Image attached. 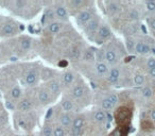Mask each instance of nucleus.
Returning a JSON list of instances; mask_svg holds the SVG:
<instances>
[{"label":"nucleus","instance_id":"1","mask_svg":"<svg viewBox=\"0 0 155 136\" xmlns=\"http://www.w3.org/2000/svg\"><path fill=\"white\" fill-rule=\"evenodd\" d=\"M132 118H133V112L129 106L121 105L117 108L114 112V119L116 121L117 127L130 128Z\"/></svg>","mask_w":155,"mask_h":136},{"label":"nucleus","instance_id":"2","mask_svg":"<svg viewBox=\"0 0 155 136\" xmlns=\"http://www.w3.org/2000/svg\"><path fill=\"white\" fill-rule=\"evenodd\" d=\"M89 95H91V91H89L88 86L84 82L80 81V82H77L71 87L69 97L77 104H80L82 102H84L85 100L87 101V97Z\"/></svg>","mask_w":155,"mask_h":136},{"label":"nucleus","instance_id":"3","mask_svg":"<svg viewBox=\"0 0 155 136\" xmlns=\"http://www.w3.org/2000/svg\"><path fill=\"white\" fill-rule=\"evenodd\" d=\"M123 56V51H120L119 47L117 45L112 44L110 46H108L107 48L104 49V60H105L106 64L110 65V66L115 67L117 66L120 58Z\"/></svg>","mask_w":155,"mask_h":136},{"label":"nucleus","instance_id":"4","mask_svg":"<svg viewBox=\"0 0 155 136\" xmlns=\"http://www.w3.org/2000/svg\"><path fill=\"white\" fill-rule=\"evenodd\" d=\"M18 26L11 19H3L0 28V36L1 37H13L18 34Z\"/></svg>","mask_w":155,"mask_h":136},{"label":"nucleus","instance_id":"5","mask_svg":"<svg viewBox=\"0 0 155 136\" xmlns=\"http://www.w3.org/2000/svg\"><path fill=\"white\" fill-rule=\"evenodd\" d=\"M41 79V69L38 68H29L24 75V83L27 86H34Z\"/></svg>","mask_w":155,"mask_h":136},{"label":"nucleus","instance_id":"6","mask_svg":"<svg viewBox=\"0 0 155 136\" xmlns=\"http://www.w3.org/2000/svg\"><path fill=\"white\" fill-rule=\"evenodd\" d=\"M95 14L96 12L93 8H85V9H83L82 11H80L75 15V22L79 26L84 27L95 16Z\"/></svg>","mask_w":155,"mask_h":136},{"label":"nucleus","instance_id":"7","mask_svg":"<svg viewBox=\"0 0 155 136\" xmlns=\"http://www.w3.org/2000/svg\"><path fill=\"white\" fill-rule=\"evenodd\" d=\"M93 39H95L97 43L102 44L104 41H108L112 38V31H110V27L105 24H101V26L99 27L97 33L91 37Z\"/></svg>","mask_w":155,"mask_h":136},{"label":"nucleus","instance_id":"8","mask_svg":"<svg viewBox=\"0 0 155 136\" xmlns=\"http://www.w3.org/2000/svg\"><path fill=\"white\" fill-rule=\"evenodd\" d=\"M118 101H119L118 95L116 93H110V95H107L103 99H101V101H100V108L103 111L114 110L117 104H118Z\"/></svg>","mask_w":155,"mask_h":136},{"label":"nucleus","instance_id":"9","mask_svg":"<svg viewBox=\"0 0 155 136\" xmlns=\"http://www.w3.org/2000/svg\"><path fill=\"white\" fill-rule=\"evenodd\" d=\"M100 26H101V19H100V17L94 16V17L91 18L84 27H83V30H84V32L86 33L88 36L93 37L94 35L97 33V31Z\"/></svg>","mask_w":155,"mask_h":136},{"label":"nucleus","instance_id":"10","mask_svg":"<svg viewBox=\"0 0 155 136\" xmlns=\"http://www.w3.org/2000/svg\"><path fill=\"white\" fill-rule=\"evenodd\" d=\"M84 127H85V118L81 115L74 117L73 119L72 125H71L70 130H71V134L73 136H81L83 134L84 131Z\"/></svg>","mask_w":155,"mask_h":136},{"label":"nucleus","instance_id":"11","mask_svg":"<svg viewBox=\"0 0 155 136\" xmlns=\"http://www.w3.org/2000/svg\"><path fill=\"white\" fill-rule=\"evenodd\" d=\"M45 87L49 91V93L53 96V98H55L60 95L63 86H62V83H61V80L58 77H55V78H53L52 80L46 82Z\"/></svg>","mask_w":155,"mask_h":136},{"label":"nucleus","instance_id":"12","mask_svg":"<svg viewBox=\"0 0 155 136\" xmlns=\"http://www.w3.org/2000/svg\"><path fill=\"white\" fill-rule=\"evenodd\" d=\"M53 9L58 22H64L69 19V12L65 5H63V3H56L53 7Z\"/></svg>","mask_w":155,"mask_h":136},{"label":"nucleus","instance_id":"13","mask_svg":"<svg viewBox=\"0 0 155 136\" xmlns=\"http://www.w3.org/2000/svg\"><path fill=\"white\" fill-rule=\"evenodd\" d=\"M75 78H77V76H75V74L72 70H69V69L65 70L60 78L62 86H64V87L73 86V85L75 84Z\"/></svg>","mask_w":155,"mask_h":136},{"label":"nucleus","instance_id":"14","mask_svg":"<svg viewBox=\"0 0 155 136\" xmlns=\"http://www.w3.org/2000/svg\"><path fill=\"white\" fill-rule=\"evenodd\" d=\"M53 96L49 93L47 88L45 86L41 87V88L37 91V100L41 104L43 105H47V104L51 103V101L53 100Z\"/></svg>","mask_w":155,"mask_h":136},{"label":"nucleus","instance_id":"15","mask_svg":"<svg viewBox=\"0 0 155 136\" xmlns=\"http://www.w3.org/2000/svg\"><path fill=\"white\" fill-rule=\"evenodd\" d=\"M87 5H88V2L84 1V0H70V1L65 3L67 10H69L71 12H78V13L82 11L83 8Z\"/></svg>","mask_w":155,"mask_h":136},{"label":"nucleus","instance_id":"16","mask_svg":"<svg viewBox=\"0 0 155 136\" xmlns=\"http://www.w3.org/2000/svg\"><path fill=\"white\" fill-rule=\"evenodd\" d=\"M121 79V68L118 66H115V67H112L108 71V75H107V80L110 84L113 85H116L119 83Z\"/></svg>","mask_w":155,"mask_h":136},{"label":"nucleus","instance_id":"17","mask_svg":"<svg viewBox=\"0 0 155 136\" xmlns=\"http://www.w3.org/2000/svg\"><path fill=\"white\" fill-rule=\"evenodd\" d=\"M77 106H78V104L75 103L70 97H63L62 100H61V108H62L63 112H65V113L74 112Z\"/></svg>","mask_w":155,"mask_h":136},{"label":"nucleus","instance_id":"18","mask_svg":"<svg viewBox=\"0 0 155 136\" xmlns=\"http://www.w3.org/2000/svg\"><path fill=\"white\" fill-rule=\"evenodd\" d=\"M73 119H74V117L72 116L71 113H65V112L60 114L58 117V123H60L61 127H63L64 129H66V128H71Z\"/></svg>","mask_w":155,"mask_h":136},{"label":"nucleus","instance_id":"19","mask_svg":"<svg viewBox=\"0 0 155 136\" xmlns=\"http://www.w3.org/2000/svg\"><path fill=\"white\" fill-rule=\"evenodd\" d=\"M83 62L87 64H94L96 61V49L93 47H87L83 50L82 56H81Z\"/></svg>","mask_w":155,"mask_h":136},{"label":"nucleus","instance_id":"20","mask_svg":"<svg viewBox=\"0 0 155 136\" xmlns=\"http://www.w3.org/2000/svg\"><path fill=\"white\" fill-rule=\"evenodd\" d=\"M56 17H55V13H54V9L53 7L47 8V9L44 11L43 17H41V24L43 26H48L51 22H55Z\"/></svg>","mask_w":155,"mask_h":136},{"label":"nucleus","instance_id":"21","mask_svg":"<svg viewBox=\"0 0 155 136\" xmlns=\"http://www.w3.org/2000/svg\"><path fill=\"white\" fill-rule=\"evenodd\" d=\"M108 71H110V68H108V65L104 62H97L95 65V72L96 76L100 77V78H103V77H107Z\"/></svg>","mask_w":155,"mask_h":136},{"label":"nucleus","instance_id":"22","mask_svg":"<svg viewBox=\"0 0 155 136\" xmlns=\"http://www.w3.org/2000/svg\"><path fill=\"white\" fill-rule=\"evenodd\" d=\"M33 108H34L33 102L31 101L30 99H27V98H25V99H20L19 102L17 103V108L22 113L30 112Z\"/></svg>","mask_w":155,"mask_h":136},{"label":"nucleus","instance_id":"23","mask_svg":"<svg viewBox=\"0 0 155 136\" xmlns=\"http://www.w3.org/2000/svg\"><path fill=\"white\" fill-rule=\"evenodd\" d=\"M121 11V5L116 1H110L106 2V13L110 16H115L119 14Z\"/></svg>","mask_w":155,"mask_h":136},{"label":"nucleus","instance_id":"24","mask_svg":"<svg viewBox=\"0 0 155 136\" xmlns=\"http://www.w3.org/2000/svg\"><path fill=\"white\" fill-rule=\"evenodd\" d=\"M94 120L97 123H99V124H105L108 121L107 114L105 113V111L101 110V108L100 110H96L94 112Z\"/></svg>","mask_w":155,"mask_h":136},{"label":"nucleus","instance_id":"25","mask_svg":"<svg viewBox=\"0 0 155 136\" xmlns=\"http://www.w3.org/2000/svg\"><path fill=\"white\" fill-rule=\"evenodd\" d=\"M151 51L150 46L147 43L142 41H136V45H135V52L138 54H141V55H144V54H148L149 52Z\"/></svg>","mask_w":155,"mask_h":136},{"label":"nucleus","instance_id":"26","mask_svg":"<svg viewBox=\"0 0 155 136\" xmlns=\"http://www.w3.org/2000/svg\"><path fill=\"white\" fill-rule=\"evenodd\" d=\"M63 27H64V24L61 22H51L50 25H48L47 26V32L49 33V34H52V35H55L58 34V33H60L61 31H62Z\"/></svg>","mask_w":155,"mask_h":136},{"label":"nucleus","instance_id":"27","mask_svg":"<svg viewBox=\"0 0 155 136\" xmlns=\"http://www.w3.org/2000/svg\"><path fill=\"white\" fill-rule=\"evenodd\" d=\"M31 45H32V43H31V39L29 38V37L21 36L19 39H18V46H19L20 51L25 52V51H28V50H30Z\"/></svg>","mask_w":155,"mask_h":136},{"label":"nucleus","instance_id":"28","mask_svg":"<svg viewBox=\"0 0 155 136\" xmlns=\"http://www.w3.org/2000/svg\"><path fill=\"white\" fill-rule=\"evenodd\" d=\"M53 78H55V77H54V71L52 69H50L48 67H44L41 69V79L43 81L48 82Z\"/></svg>","mask_w":155,"mask_h":136},{"label":"nucleus","instance_id":"29","mask_svg":"<svg viewBox=\"0 0 155 136\" xmlns=\"http://www.w3.org/2000/svg\"><path fill=\"white\" fill-rule=\"evenodd\" d=\"M21 96H22V91L20 88V86L19 85H14L11 88V91H10V97H11V99L14 100V101H17V100L21 99Z\"/></svg>","mask_w":155,"mask_h":136},{"label":"nucleus","instance_id":"30","mask_svg":"<svg viewBox=\"0 0 155 136\" xmlns=\"http://www.w3.org/2000/svg\"><path fill=\"white\" fill-rule=\"evenodd\" d=\"M130 128H123V127H116L108 136H127L129 134Z\"/></svg>","mask_w":155,"mask_h":136},{"label":"nucleus","instance_id":"31","mask_svg":"<svg viewBox=\"0 0 155 136\" xmlns=\"http://www.w3.org/2000/svg\"><path fill=\"white\" fill-rule=\"evenodd\" d=\"M133 83H134V85L137 87H143L144 83H146V78H144V76L142 74L137 72V74H135L133 77Z\"/></svg>","mask_w":155,"mask_h":136},{"label":"nucleus","instance_id":"32","mask_svg":"<svg viewBox=\"0 0 155 136\" xmlns=\"http://www.w3.org/2000/svg\"><path fill=\"white\" fill-rule=\"evenodd\" d=\"M140 128H141V130H143V131L149 132V131H153L155 125H154V122H153L151 119H142L141 123H140Z\"/></svg>","mask_w":155,"mask_h":136},{"label":"nucleus","instance_id":"33","mask_svg":"<svg viewBox=\"0 0 155 136\" xmlns=\"http://www.w3.org/2000/svg\"><path fill=\"white\" fill-rule=\"evenodd\" d=\"M138 17H139V14H138V11L136 9H129L127 11V18L131 22H137Z\"/></svg>","mask_w":155,"mask_h":136},{"label":"nucleus","instance_id":"34","mask_svg":"<svg viewBox=\"0 0 155 136\" xmlns=\"http://www.w3.org/2000/svg\"><path fill=\"white\" fill-rule=\"evenodd\" d=\"M154 95L153 88L149 85H144L143 87H141V96L144 99H150L152 96Z\"/></svg>","mask_w":155,"mask_h":136},{"label":"nucleus","instance_id":"35","mask_svg":"<svg viewBox=\"0 0 155 136\" xmlns=\"http://www.w3.org/2000/svg\"><path fill=\"white\" fill-rule=\"evenodd\" d=\"M41 136H53V128L49 123H45L41 128Z\"/></svg>","mask_w":155,"mask_h":136},{"label":"nucleus","instance_id":"36","mask_svg":"<svg viewBox=\"0 0 155 136\" xmlns=\"http://www.w3.org/2000/svg\"><path fill=\"white\" fill-rule=\"evenodd\" d=\"M137 32H138V27L136 25H129L124 30V33L129 37H132L133 35L137 34Z\"/></svg>","mask_w":155,"mask_h":136},{"label":"nucleus","instance_id":"37","mask_svg":"<svg viewBox=\"0 0 155 136\" xmlns=\"http://www.w3.org/2000/svg\"><path fill=\"white\" fill-rule=\"evenodd\" d=\"M135 45L136 41L133 37H127V52L132 53V52H135Z\"/></svg>","mask_w":155,"mask_h":136},{"label":"nucleus","instance_id":"38","mask_svg":"<svg viewBox=\"0 0 155 136\" xmlns=\"http://www.w3.org/2000/svg\"><path fill=\"white\" fill-rule=\"evenodd\" d=\"M144 9L149 13H155V1L153 0H148L144 2Z\"/></svg>","mask_w":155,"mask_h":136},{"label":"nucleus","instance_id":"39","mask_svg":"<svg viewBox=\"0 0 155 136\" xmlns=\"http://www.w3.org/2000/svg\"><path fill=\"white\" fill-rule=\"evenodd\" d=\"M53 136H66V131L60 124L53 128Z\"/></svg>","mask_w":155,"mask_h":136},{"label":"nucleus","instance_id":"40","mask_svg":"<svg viewBox=\"0 0 155 136\" xmlns=\"http://www.w3.org/2000/svg\"><path fill=\"white\" fill-rule=\"evenodd\" d=\"M146 67L147 69H152L155 67V58H149L146 61Z\"/></svg>","mask_w":155,"mask_h":136},{"label":"nucleus","instance_id":"41","mask_svg":"<svg viewBox=\"0 0 155 136\" xmlns=\"http://www.w3.org/2000/svg\"><path fill=\"white\" fill-rule=\"evenodd\" d=\"M148 26L152 32H155V17H151L148 19Z\"/></svg>","mask_w":155,"mask_h":136},{"label":"nucleus","instance_id":"42","mask_svg":"<svg viewBox=\"0 0 155 136\" xmlns=\"http://www.w3.org/2000/svg\"><path fill=\"white\" fill-rule=\"evenodd\" d=\"M148 75L151 77V78H154L155 79V67L152 68V69H149L148 70Z\"/></svg>","mask_w":155,"mask_h":136},{"label":"nucleus","instance_id":"43","mask_svg":"<svg viewBox=\"0 0 155 136\" xmlns=\"http://www.w3.org/2000/svg\"><path fill=\"white\" fill-rule=\"evenodd\" d=\"M150 119L153 121V122H155V108H153V110L150 112Z\"/></svg>","mask_w":155,"mask_h":136},{"label":"nucleus","instance_id":"44","mask_svg":"<svg viewBox=\"0 0 155 136\" xmlns=\"http://www.w3.org/2000/svg\"><path fill=\"white\" fill-rule=\"evenodd\" d=\"M3 19H5V18H3V16L0 15V28H1V25H2V22H3Z\"/></svg>","mask_w":155,"mask_h":136},{"label":"nucleus","instance_id":"45","mask_svg":"<svg viewBox=\"0 0 155 136\" xmlns=\"http://www.w3.org/2000/svg\"><path fill=\"white\" fill-rule=\"evenodd\" d=\"M1 55H2V49H1V47H0V58H1Z\"/></svg>","mask_w":155,"mask_h":136},{"label":"nucleus","instance_id":"46","mask_svg":"<svg viewBox=\"0 0 155 136\" xmlns=\"http://www.w3.org/2000/svg\"><path fill=\"white\" fill-rule=\"evenodd\" d=\"M0 131H1V124H0Z\"/></svg>","mask_w":155,"mask_h":136}]
</instances>
